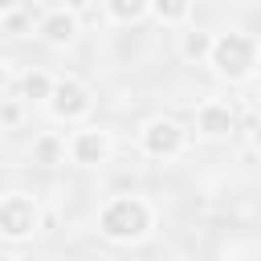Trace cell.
Wrapping results in <instances>:
<instances>
[{
	"mask_svg": "<svg viewBox=\"0 0 261 261\" xmlns=\"http://www.w3.org/2000/svg\"><path fill=\"white\" fill-rule=\"evenodd\" d=\"M212 45H216V33H212V29L184 24V33H179V57H184V61H204V65H208Z\"/></svg>",
	"mask_w": 261,
	"mask_h": 261,
	"instance_id": "10",
	"label": "cell"
},
{
	"mask_svg": "<svg viewBox=\"0 0 261 261\" xmlns=\"http://www.w3.org/2000/svg\"><path fill=\"white\" fill-rule=\"evenodd\" d=\"M0 24H4V33H8V37H20V29H24L29 20H24V12L16 8V12H8V16H0Z\"/></svg>",
	"mask_w": 261,
	"mask_h": 261,
	"instance_id": "15",
	"label": "cell"
},
{
	"mask_svg": "<svg viewBox=\"0 0 261 261\" xmlns=\"http://www.w3.org/2000/svg\"><path fill=\"white\" fill-rule=\"evenodd\" d=\"M45 110L61 126H82L94 110V90L73 73H57V86H53V98L45 102Z\"/></svg>",
	"mask_w": 261,
	"mask_h": 261,
	"instance_id": "5",
	"label": "cell"
},
{
	"mask_svg": "<svg viewBox=\"0 0 261 261\" xmlns=\"http://www.w3.org/2000/svg\"><path fill=\"white\" fill-rule=\"evenodd\" d=\"M249 147H253V155L261 159V118H257V122L249 126Z\"/></svg>",
	"mask_w": 261,
	"mask_h": 261,
	"instance_id": "17",
	"label": "cell"
},
{
	"mask_svg": "<svg viewBox=\"0 0 261 261\" xmlns=\"http://www.w3.org/2000/svg\"><path fill=\"white\" fill-rule=\"evenodd\" d=\"M261 65V45L257 37L241 33V29H228V33H216V45L208 53V69L228 82V86H245Z\"/></svg>",
	"mask_w": 261,
	"mask_h": 261,
	"instance_id": "2",
	"label": "cell"
},
{
	"mask_svg": "<svg viewBox=\"0 0 261 261\" xmlns=\"http://www.w3.org/2000/svg\"><path fill=\"white\" fill-rule=\"evenodd\" d=\"M53 86H57V73H49V69H24L20 77H16V94L29 102V106H45L49 98H53Z\"/></svg>",
	"mask_w": 261,
	"mask_h": 261,
	"instance_id": "9",
	"label": "cell"
},
{
	"mask_svg": "<svg viewBox=\"0 0 261 261\" xmlns=\"http://www.w3.org/2000/svg\"><path fill=\"white\" fill-rule=\"evenodd\" d=\"M20 8V0H0V16H8V12H16Z\"/></svg>",
	"mask_w": 261,
	"mask_h": 261,
	"instance_id": "18",
	"label": "cell"
},
{
	"mask_svg": "<svg viewBox=\"0 0 261 261\" xmlns=\"http://www.w3.org/2000/svg\"><path fill=\"white\" fill-rule=\"evenodd\" d=\"M151 16L163 29H184L192 20V0H151Z\"/></svg>",
	"mask_w": 261,
	"mask_h": 261,
	"instance_id": "13",
	"label": "cell"
},
{
	"mask_svg": "<svg viewBox=\"0 0 261 261\" xmlns=\"http://www.w3.org/2000/svg\"><path fill=\"white\" fill-rule=\"evenodd\" d=\"M94 4H98V0H61V8H69V12H77V16H86Z\"/></svg>",
	"mask_w": 261,
	"mask_h": 261,
	"instance_id": "16",
	"label": "cell"
},
{
	"mask_svg": "<svg viewBox=\"0 0 261 261\" xmlns=\"http://www.w3.org/2000/svg\"><path fill=\"white\" fill-rule=\"evenodd\" d=\"M155 220H159V212H155V204H151L147 196H139V192H118V196H110V200L98 208L94 228H98V237L110 241V245H143V241L155 232Z\"/></svg>",
	"mask_w": 261,
	"mask_h": 261,
	"instance_id": "1",
	"label": "cell"
},
{
	"mask_svg": "<svg viewBox=\"0 0 261 261\" xmlns=\"http://www.w3.org/2000/svg\"><path fill=\"white\" fill-rule=\"evenodd\" d=\"M102 8L110 24H139L143 16H151V0H102Z\"/></svg>",
	"mask_w": 261,
	"mask_h": 261,
	"instance_id": "11",
	"label": "cell"
},
{
	"mask_svg": "<svg viewBox=\"0 0 261 261\" xmlns=\"http://www.w3.org/2000/svg\"><path fill=\"white\" fill-rule=\"evenodd\" d=\"M65 159H69V151H65V139H61V135L45 130V135H37V139H33V163L57 167V163H65Z\"/></svg>",
	"mask_w": 261,
	"mask_h": 261,
	"instance_id": "12",
	"label": "cell"
},
{
	"mask_svg": "<svg viewBox=\"0 0 261 261\" xmlns=\"http://www.w3.org/2000/svg\"><path fill=\"white\" fill-rule=\"evenodd\" d=\"M24 106H29V102H24L16 90H12L8 98H0V126H4L8 135L20 130V122H24Z\"/></svg>",
	"mask_w": 261,
	"mask_h": 261,
	"instance_id": "14",
	"label": "cell"
},
{
	"mask_svg": "<svg viewBox=\"0 0 261 261\" xmlns=\"http://www.w3.org/2000/svg\"><path fill=\"white\" fill-rule=\"evenodd\" d=\"M65 151H69V163H73V167H106V163L114 159L118 143H114V130L82 122L77 130L65 135Z\"/></svg>",
	"mask_w": 261,
	"mask_h": 261,
	"instance_id": "6",
	"label": "cell"
},
{
	"mask_svg": "<svg viewBox=\"0 0 261 261\" xmlns=\"http://www.w3.org/2000/svg\"><path fill=\"white\" fill-rule=\"evenodd\" d=\"M37 37H41V45H49V49H73L77 37H82V16L57 4V8H49V12L37 20Z\"/></svg>",
	"mask_w": 261,
	"mask_h": 261,
	"instance_id": "8",
	"label": "cell"
},
{
	"mask_svg": "<svg viewBox=\"0 0 261 261\" xmlns=\"http://www.w3.org/2000/svg\"><path fill=\"white\" fill-rule=\"evenodd\" d=\"M188 139L192 130L171 118V114H155L139 126V155L143 159H155V163H167V159H179L188 151Z\"/></svg>",
	"mask_w": 261,
	"mask_h": 261,
	"instance_id": "3",
	"label": "cell"
},
{
	"mask_svg": "<svg viewBox=\"0 0 261 261\" xmlns=\"http://www.w3.org/2000/svg\"><path fill=\"white\" fill-rule=\"evenodd\" d=\"M192 135L200 143H228L237 135V110L224 98H204L192 114Z\"/></svg>",
	"mask_w": 261,
	"mask_h": 261,
	"instance_id": "7",
	"label": "cell"
},
{
	"mask_svg": "<svg viewBox=\"0 0 261 261\" xmlns=\"http://www.w3.org/2000/svg\"><path fill=\"white\" fill-rule=\"evenodd\" d=\"M45 224V212H41V200L29 196V192H4L0 200V237L8 245H24L41 232Z\"/></svg>",
	"mask_w": 261,
	"mask_h": 261,
	"instance_id": "4",
	"label": "cell"
},
{
	"mask_svg": "<svg viewBox=\"0 0 261 261\" xmlns=\"http://www.w3.org/2000/svg\"><path fill=\"white\" fill-rule=\"evenodd\" d=\"M0 261H20V257H16V253H4V257H0Z\"/></svg>",
	"mask_w": 261,
	"mask_h": 261,
	"instance_id": "19",
	"label": "cell"
}]
</instances>
